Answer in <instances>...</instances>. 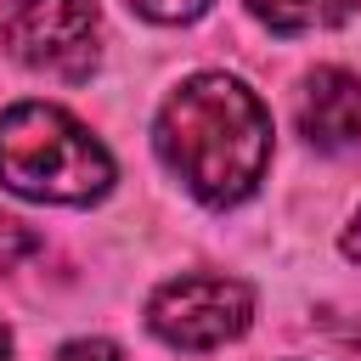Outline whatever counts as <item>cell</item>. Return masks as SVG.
Wrapping results in <instances>:
<instances>
[{
	"instance_id": "cell-11",
	"label": "cell",
	"mask_w": 361,
	"mask_h": 361,
	"mask_svg": "<svg viewBox=\"0 0 361 361\" xmlns=\"http://www.w3.org/2000/svg\"><path fill=\"white\" fill-rule=\"evenodd\" d=\"M0 361H11V333L0 327Z\"/></svg>"
},
{
	"instance_id": "cell-10",
	"label": "cell",
	"mask_w": 361,
	"mask_h": 361,
	"mask_svg": "<svg viewBox=\"0 0 361 361\" xmlns=\"http://www.w3.org/2000/svg\"><path fill=\"white\" fill-rule=\"evenodd\" d=\"M344 254H350V259H361V214H355V226L344 231Z\"/></svg>"
},
{
	"instance_id": "cell-3",
	"label": "cell",
	"mask_w": 361,
	"mask_h": 361,
	"mask_svg": "<svg viewBox=\"0 0 361 361\" xmlns=\"http://www.w3.org/2000/svg\"><path fill=\"white\" fill-rule=\"evenodd\" d=\"M6 45L39 73L90 79L102 56V11L96 0H17V11L6 17Z\"/></svg>"
},
{
	"instance_id": "cell-7",
	"label": "cell",
	"mask_w": 361,
	"mask_h": 361,
	"mask_svg": "<svg viewBox=\"0 0 361 361\" xmlns=\"http://www.w3.org/2000/svg\"><path fill=\"white\" fill-rule=\"evenodd\" d=\"M209 0H130V11L152 17V23H192Z\"/></svg>"
},
{
	"instance_id": "cell-4",
	"label": "cell",
	"mask_w": 361,
	"mask_h": 361,
	"mask_svg": "<svg viewBox=\"0 0 361 361\" xmlns=\"http://www.w3.org/2000/svg\"><path fill=\"white\" fill-rule=\"evenodd\" d=\"M248 316H254V293L231 276H180V282H164L147 305L152 333L175 350H214L237 338Z\"/></svg>"
},
{
	"instance_id": "cell-5",
	"label": "cell",
	"mask_w": 361,
	"mask_h": 361,
	"mask_svg": "<svg viewBox=\"0 0 361 361\" xmlns=\"http://www.w3.org/2000/svg\"><path fill=\"white\" fill-rule=\"evenodd\" d=\"M299 130L322 152L350 147L361 135V79L344 68H316L299 90Z\"/></svg>"
},
{
	"instance_id": "cell-2",
	"label": "cell",
	"mask_w": 361,
	"mask_h": 361,
	"mask_svg": "<svg viewBox=\"0 0 361 361\" xmlns=\"http://www.w3.org/2000/svg\"><path fill=\"white\" fill-rule=\"evenodd\" d=\"M0 186L34 203H96L113 186V158L62 107L17 102L0 113Z\"/></svg>"
},
{
	"instance_id": "cell-9",
	"label": "cell",
	"mask_w": 361,
	"mask_h": 361,
	"mask_svg": "<svg viewBox=\"0 0 361 361\" xmlns=\"http://www.w3.org/2000/svg\"><path fill=\"white\" fill-rule=\"evenodd\" d=\"M56 361H124V355H118L107 338H79V344H68Z\"/></svg>"
},
{
	"instance_id": "cell-6",
	"label": "cell",
	"mask_w": 361,
	"mask_h": 361,
	"mask_svg": "<svg viewBox=\"0 0 361 361\" xmlns=\"http://www.w3.org/2000/svg\"><path fill=\"white\" fill-rule=\"evenodd\" d=\"M259 23H271L276 34H305V28H333L344 23L361 0H248Z\"/></svg>"
},
{
	"instance_id": "cell-1",
	"label": "cell",
	"mask_w": 361,
	"mask_h": 361,
	"mask_svg": "<svg viewBox=\"0 0 361 361\" xmlns=\"http://www.w3.org/2000/svg\"><path fill=\"white\" fill-rule=\"evenodd\" d=\"M158 152L203 203H237L271 164V113L237 79L197 73L164 102Z\"/></svg>"
},
{
	"instance_id": "cell-8",
	"label": "cell",
	"mask_w": 361,
	"mask_h": 361,
	"mask_svg": "<svg viewBox=\"0 0 361 361\" xmlns=\"http://www.w3.org/2000/svg\"><path fill=\"white\" fill-rule=\"evenodd\" d=\"M34 248H39V237H34L23 220H6V214H0V265L23 259V254H34Z\"/></svg>"
}]
</instances>
